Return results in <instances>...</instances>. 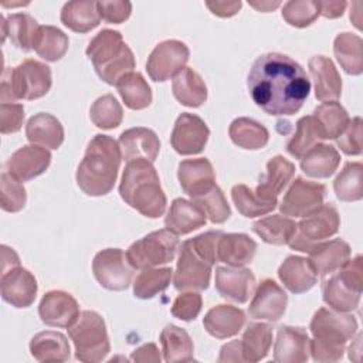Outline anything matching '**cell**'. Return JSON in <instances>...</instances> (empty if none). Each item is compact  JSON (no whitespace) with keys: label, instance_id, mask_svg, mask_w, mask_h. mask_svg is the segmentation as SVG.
<instances>
[{"label":"cell","instance_id":"6da1fadb","mask_svg":"<svg viewBox=\"0 0 363 363\" xmlns=\"http://www.w3.org/2000/svg\"><path fill=\"white\" fill-rule=\"evenodd\" d=\"M248 92L265 113L274 116L296 113L311 91L302 65L281 52L259 55L247 77Z\"/></svg>","mask_w":363,"mask_h":363},{"label":"cell","instance_id":"7a4b0ae2","mask_svg":"<svg viewBox=\"0 0 363 363\" xmlns=\"http://www.w3.org/2000/svg\"><path fill=\"white\" fill-rule=\"evenodd\" d=\"M121 159V147L113 138L102 133L95 135L89 140L84 159L77 169L78 187L92 197L111 193L118 177Z\"/></svg>","mask_w":363,"mask_h":363},{"label":"cell","instance_id":"3957f363","mask_svg":"<svg viewBox=\"0 0 363 363\" xmlns=\"http://www.w3.org/2000/svg\"><path fill=\"white\" fill-rule=\"evenodd\" d=\"M119 194L128 206L147 218H159L164 214L167 199L155 166L146 159L126 162Z\"/></svg>","mask_w":363,"mask_h":363},{"label":"cell","instance_id":"277c9868","mask_svg":"<svg viewBox=\"0 0 363 363\" xmlns=\"http://www.w3.org/2000/svg\"><path fill=\"white\" fill-rule=\"evenodd\" d=\"M223 231H207L186 240L179 247L173 278L177 291H204L208 288L211 268L217 261V242Z\"/></svg>","mask_w":363,"mask_h":363},{"label":"cell","instance_id":"5b68a950","mask_svg":"<svg viewBox=\"0 0 363 363\" xmlns=\"http://www.w3.org/2000/svg\"><path fill=\"white\" fill-rule=\"evenodd\" d=\"M86 57L91 60L98 77L115 85L126 75L133 72L136 61L132 50L116 30L105 28L99 31L86 47Z\"/></svg>","mask_w":363,"mask_h":363},{"label":"cell","instance_id":"8992f818","mask_svg":"<svg viewBox=\"0 0 363 363\" xmlns=\"http://www.w3.org/2000/svg\"><path fill=\"white\" fill-rule=\"evenodd\" d=\"M52 84L51 69L47 64L27 58L14 68H6L1 75V104L17 99H38L44 96Z\"/></svg>","mask_w":363,"mask_h":363},{"label":"cell","instance_id":"52a82bcc","mask_svg":"<svg viewBox=\"0 0 363 363\" xmlns=\"http://www.w3.org/2000/svg\"><path fill=\"white\" fill-rule=\"evenodd\" d=\"M363 291L362 257L356 255L322 284L323 302L333 311L352 312L359 306Z\"/></svg>","mask_w":363,"mask_h":363},{"label":"cell","instance_id":"ba28073f","mask_svg":"<svg viewBox=\"0 0 363 363\" xmlns=\"http://www.w3.org/2000/svg\"><path fill=\"white\" fill-rule=\"evenodd\" d=\"M68 336L79 362L98 363L111 352L105 320L95 311H82L75 323L68 328Z\"/></svg>","mask_w":363,"mask_h":363},{"label":"cell","instance_id":"9c48e42d","mask_svg":"<svg viewBox=\"0 0 363 363\" xmlns=\"http://www.w3.org/2000/svg\"><path fill=\"white\" fill-rule=\"evenodd\" d=\"M180 247L177 234L167 228H162L130 244L126 251L129 264L136 269L155 268L169 264L174 259Z\"/></svg>","mask_w":363,"mask_h":363},{"label":"cell","instance_id":"30bf717a","mask_svg":"<svg viewBox=\"0 0 363 363\" xmlns=\"http://www.w3.org/2000/svg\"><path fill=\"white\" fill-rule=\"evenodd\" d=\"M340 225V217L335 206L322 204L296 224V233L288 242L292 250L309 252L316 244L335 235Z\"/></svg>","mask_w":363,"mask_h":363},{"label":"cell","instance_id":"8fae6325","mask_svg":"<svg viewBox=\"0 0 363 363\" xmlns=\"http://www.w3.org/2000/svg\"><path fill=\"white\" fill-rule=\"evenodd\" d=\"M133 267L121 248H106L99 251L92 261L95 279L108 291L126 289L133 277Z\"/></svg>","mask_w":363,"mask_h":363},{"label":"cell","instance_id":"7c38bea8","mask_svg":"<svg viewBox=\"0 0 363 363\" xmlns=\"http://www.w3.org/2000/svg\"><path fill=\"white\" fill-rule=\"evenodd\" d=\"M309 329L313 339L326 343L346 345L357 332V320L349 312L319 308L312 316Z\"/></svg>","mask_w":363,"mask_h":363},{"label":"cell","instance_id":"4fadbf2b","mask_svg":"<svg viewBox=\"0 0 363 363\" xmlns=\"http://www.w3.org/2000/svg\"><path fill=\"white\" fill-rule=\"evenodd\" d=\"M190 57L189 47L179 40L159 43L146 61V71L155 82H164L176 77Z\"/></svg>","mask_w":363,"mask_h":363},{"label":"cell","instance_id":"5bb4252c","mask_svg":"<svg viewBox=\"0 0 363 363\" xmlns=\"http://www.w3.org/2000/svg\"><path fill=\"white\" fill-rule=\"evenodd\" d=\"M326 187L316 182L296 177L279 204V210L284 216L305 217L319 208L323 204Z\"/></svg>","mask_w":363,"mask_h":363},{"label":"cell","instance_id":"9a60e30c","mask_svg":"<svg viewBox=\"0 0 363 363\" xmlns=\"http://www.w3.org/2000/svg\"><path fill=\"white\" fill-rule=\"evenodd\" d=\"M208 136L210 129L200 116L183 112L174 122L170 143L179 155H197L203 152Z\"/></svg>","mask_w":363,"mask_h":363},{"label":"cell","instance_id":"2e32d148","mask_svg":"<svg viewBox=\"0 0 363 363\" xmlns=\"http://www.w3.org/2000/svg\"><path fill=\"white\" fill-rule=\"evenodd\" d=\"M288 303V295L285 291L269 278L262 279L254 294L248 306V313L252 319H261L268 322L279 320Z\"/></svg>","mask_w":363,"mask_h":363},{"label":"cell","instance_id":"e0dca14e","mask_svg":"<svg viewBox=\"0 0 363 363\" xmlns=\"http://www.w3.org/2000/svg\"><path fill=\"white\" fill-rule=\"evenodd\" d=\"M38 315L43 323L54 328H69L79 316V305L77 299L60 289L48 291L40 301Z\"/></svg>","mask_w":363,"mask_h":363},{"label":"cell","instance_id":"ac0fdd59","mask_svg":"<svg viewBox=\"0 0 363 363\" xmlns=\"http://www.w3.org/2000/svg\"><path fill=\"white\" fill-rule=\"evenodd\" d=\"M37 291L38 285L35 277L20 265L1 274V298L14 308H28L34 302Z\"/></svg>","mask_w":363,"mask_h":363},{"label":"cell","instance_id":"d6986e66","mask_svg":"<svg viewBox=\"0 0 363 363\" xmlns=\"http://www.w3.org/2000/svg\"><path fill=\"white\" fill-rule=\"evenodd\" d=\"M51 163V153L38 145L17 149L6 162V172L18 182H28L43 174Z\"/></svg>","mask_w":363,"mask_h":363},{"label":"cell","instance_id":"ffe728a7","mask_svg":"<svg viewBox=\"0 0 363 363\" xmlns=\"http://www.w3.org/2000/svg\"><path fill=\"white\" fill-rule=\"evenodd\" d=\"M214 282L224 299L237 303H245L255 288L254 274L242 267H217Z\"/></svg>","mask_w":363,"mask_h":363},{"label":"cell","instance_id":"44dd1931","mask_svg":"<svg viewBox=\"0 0 363 363\" xmlns=\"http://www.w3.org/2000/svg\"><path fill=\"white\" fill-rule=\"evenodd\" d=\"M177 179L182 190L191 197V200L207 193L216 186V173L213 164L206 157L186 159L179 163Z\"/></svg>","mask_w":363,"mask_h":363},{"label":"cell","instance_id":"7402d4cb","mask_svg":"<svg viewBox=\"0 0 363 363\" xmlns=\"http://www.w3.org/2000/svg\"><path fill=\"white\" fill-rule=\"evenodd\" d=\"M309 336L303 328L284 325L274 343V360L278 363H303L309 359Z\"/></svg>","mask_w":363,"mask_h":363},{"label":"cell","instance_id":"603a6c76","mask_svg":"<svg viewBox=\"0 0 363 363\" xmlns=\"http://www.w3.org/2000/svg\"><path fill=\"white\" fill-rule=\"evenodd\" d=\"M118 143L122 157L126 162L135 159H146L153 163L160 150V140L157 135L152 129L142 126L123 130Z\"/></svg>","mask_w":363,"mask_h":363},{"label":"cell","instance_id":"cb8c5ba5","mask_svg":"<svg viewBox=\"0 0 363 363\" xmlns=\"http://www.w3.org/2000/svg\"><path fill=\"white\" fill-rule=\"evenodd\" d=\"M309 74L313 79L318 101H337L342 94V78L333 61L325 55H313L309 62Z\"/></svg>","mask_w":363,"mask_h":363},{"label":"cell","instance_id":"d4e9b609","mask_svg":"<svg viewBox=\"0 0 363 363\" xmlns=\"http://www.w3.org/2000/svg\"><path fill=\"white\" fill-rule=\"evenodd\" d=\"M308 254L316 275L325 277L333 274L350 259V245L342 238H335L316 244Z\"/></svg>","mask_w":363,"mask_h":363},{"label":"cell","instance_id":"484cf974","mask_svg":"<svg viewBox=\"0 0 363 363\" xmlns=\"http://www.w3.org/2000/svg\"><path fill=\"white\" fill-rule=\"evenodd\" d=\"M245 325V313L233 305L213 306L203 318V326L216 339L235 336Z\"/></svg>","mask_w":363,"mask_h":363},{"label":"cell","instance_id":"4316f807","mask_svg":"<svg viewBox=\"0 0 363 363\" xmlns=\"http://www.w3.org/2000/svg\"><path fill=\"white\" fill-rule=\"evenodd\" d=\"M257 247V242L244 233H223L217 242V261L228 267H244L252 261Z\"/></svg>","mask_w":363,"mask_h":363},{"label":"cell","instance_id":"83f0119b","mask_svg":"<svg viewBox=\"0 0 363 363\" xmlns=\"http://www.w3.org/2000/svg\"><path fill=\"white\" fill-rule=\"evenodd\" d=\"M206 213L194 201L174 199L164 217V227L177 235L189 234L206 224Z\"/></svg>","mask_w":363,"mask_h":363},{"label":"cell","instance_id":"f1b7e54d","mask_svg":"<svg viewBox=\"0 0 363 363\" xmlns=\"http://www.w3.org/2000/svg\"><path fill=\"white\" fill-rule=\"evenodd\" d=\"M278 278L292 294H303L315 286L318 275L308 258L289 255L278 268Z\"/></svg>","mask_w":363,"mask_h":363},{"label":"cell","instance_id":"f546056e","mask_svg":"<svg viewBox=\"0 0 363 363\" xmlns=\"http://www.w3.org/2000/svg\"><path fill=\"white\" fill-rule=\"evenodd\" d=\"M26 136L33 145L58 149L64 142V128L54 115L38 112L28 119Z\"/></svg>","mask_w":363,"mask_h":363},{"label":"cell","instance_id":"4dcf8cb0","mask_svg":"<svg viewBox=\"0 0 363 363\" xmlns=\"http://www.w3.org/2000/svg\"><path fill=\"white\" fill-rule=\"evenodd\" d=\"M31 356L41 363H61L69 359V343L67 337L57 330L38 332L30 340Z\"/></svg>","mask_w":363,"mask_h":363},{"label":"cell","instance_id":"1f68e13d","mask_svg":"<svg viewBox=\"0 0 363 363\" xmlns=\"http://www.w3.org/2000/svg\"><path fill=\"white\" fill-rule=\"evenodd\" d=\"M174 98L184 106L199 108L207 101V86L199 72L184 67L172 82Z\"/></svg>","mask_w":363,"mask_h":363},{"label":"cell","instance_id":"d6a6232c","mask_svg":"<svg viewBox=\"0 0 363 363\" xmlns=\"http://www.w3.org/2000/svg\"><path fill=\"white\" fill-rule=\"evenodd\" d=\"M339 163L340 155L335 146L318 143L301 159V169L309 177L328 179L336 172Z\"/></svg>","mask_w":363,"mask_h":363},{"label":"cell","instance_id":"836d02e7","mask_svg":"<svg viewBox=\"0 0 363 363\" xmlns=\"http://www.w3.org/2000/svg\"><path fill=\"white\" fill-rule=\"evenodd\" d=\"M163 359L167 363L194 360V346L190 335L176 325H167L160 333Z\"/></svg>","mask_w":363,"mask_h":363},{"label":"cell","instance_id":"e575fe53","mask_svg":"<svg viewBox=\"0 0 363 363\" xmlns=\"http://www.w3.org/2000/svg\"><path fill=\"white\" fill-rule=\"evenodd\" d=\"M230 139L234 145L248 150H258L269 140L268 129L251 118H235L228 128Z\"/></svg>","mask_w":363,"mask_h":363},{"label":"cell","instance_id":"d590c367","mask_svg":"<svg viewBox=\"0 0 363 363\" xmlns=\"http://www.w3.org/2000/svg\"><path fill=\"white\" fill-rule=\"evenodd\" d=\"M295 174V164L284 156H274L267 163V172L261 177L255 190L264 196L277 199Z\"/></svg>","mask_w":363,"mask_h":363},{"label":"cell","instance_id":"8d00e7d4","mask_svg":"<svg viewBox=\"0 0 363 363\" xmlns=\"http://www.w3.org/2000/svg\"><path fill=\"white\" fill-rule=\"evenodd\" d=\"M231 200L238 213L248 218L268 214L277 207V199L264 196L258 190H252L245 184L233 186Z\"/></svg>","mask_w":363,"mask_h":363},{"label":"cell","instance_id":"74e56055","mask_svg":"<svg viewBox=\"0 0 363 363\" xmlns=\"http://www.w3.org/2000/svg\"><path fill=\"white\" fill-rule=\"evenodd\" d=\"M363 41L353 33H340L333 41V52L345 72L360 75L363 72Z\"/></svg>","mask_w":363,"mask_h":363},{"label":"cell","instance_id":"f35d334b","mask_svg":"<svg viewBox=\"0 0 363 363\" xmlns=\"http://www.w3.org/2000/svg\"><path fill=\"white\" fill-rule=\"evenodd\" d=\"M60 18L65 27L75 33H88L101 21L96 1H68L62 7Z\"/></svg>","mask_w":363,"mask_h":363},{"label":"cell","instance_id":"ab89813d","mask_svg":"<svg viewBox=\"0 0 363 363\" xmlns=\"http://www.w3.org/2000/svg\"><path fill=\"white\" fill-rule=\"evenodd\" d=\"M244 362H259L267 357L272 345V329L267 323H250L240 340Z\"/></svg>","mask_w":363,"mask_h":363},{"label":"cell","instance_id":"60d3db41","mask_svg":"<svg viewBox=\"0 0 363 363\" xmlns=\"http://www.w3.org/2000/svg\"><path fill=\"white\" fill-rule=\"evenodd\" d=\"M1 27H3V41L6 35L10 37L11 43L23 50L30 51L33 50L34 38L38 31V23L27 13H14L10 14L7 18L1 17Z\"/></svg>","mask_w":363,"mask_h":363},{"label":"cell","instance_id":"b9f144b4","mask_svg":"<svg viewBox=\"0 0 363 363\" xmlns=\"http://www.w3.org/2000/svg\"><path fill=\"white\" fill-rule=\"evenodd\" d=\"M252 231L267 244H288L296 233V223L281 214L267 216L252 224Z\"/></svg>","mask_w":363,"mask_h":363},{"label":"cell","instance_id":"7bdbcfd3","mask_svg":"<svg viewBox=\"0 0 363 363\" xmlns=\"http://www.w3.org/2000/svg\"><path fill=\"white\" fill-rule=\"evenodd\" d=\"M69 45L67 34L54 26H40L34 38L33 50L45 61L61 60Z\"/></svg>","mask_w":363,"mask_h":363},{"label":"cell","instance_id":"ee69618b","mask_svg":"<svg viewBox=\"0 0 363 363\" xmlns=\"http://www.w3.org/2000/svg\"><path fill=\"white\" fill-rule=\"evenodd\" d=\"M313 118L318 122L323 139H336L350 121L347 111L337 101L323 102L316 106Z\"/></svg>","mask_w":363,"mask_h":363},{"label":"cell","instance_id":"f6af8a7d","mask_svg":"<svg viewBox=\"0 0 363 363\" xmlns=\"http://www.w3.org/2000/svg\"><path fill=\"white\" fill-rule=\"evenodd\" d=\"M118 92L129 109L140 111L150 105L152 91L140 72L126 74L118 84Z\"/></svg>","mask_w":363,"mask_h":363},{"label":"cell","instance_id":"bcb514c9","mask_svg":"<svg viewBox=\"0 0 363 363\" xmlns=\"http://www.w3.org/2000/svg\"><path fill=\"white\" fill-rule=\"evenodd\" d=\"M320 140H323V136L313 115L302 116L296 122L294 136L286 143V152L295 159H302Z\"/></svg>","mask_w":363,"mask_h":363},{"label":"cell","instance_id":"7dc6e473","mask_svg":"<svg viewBox=\"0 0 363 363\" xmlns=\"http://www.w3.org/2000/svg\"><path fill=\"white\" fill-rule=\"evenodd\" d=\"M363 166L360 162H347L333 182L336 197L342 201H357L363 197Z\"/></svg>","mask_w":363,"mask_h":363},{"label":"cell","instance_id":"c3c4849f","mask_svg":"<svg viewBox=\"0 0 363 363\" xmlns=\"http://www.w3.org/2000/svg\"><path fill=\"white\" fill-rule=\"evenodd\" d=\"M172 268H145L135 278L133 295L139 299H152L163 292L172 279Z\"/></svg>","mask_w":363,"mask_h":363},{"label":"cell","instance_id":"681fc988","mask_svg":"<svg viewBox=\"0 0 363 363\" xmlns=\"http://www.w3.org/2000/svg\"><path fill=\"white\" fill-rule=\"evenodd\" d=\"M89 118L99 129H115L121 125L123 111L116 98L111 94L102 95L89 108Z\"/></svg>","mask_w":363,"mask_h":363},{"label":"cell","instance_id":"f907efd6","mask_svg":"<svg viewBox=\"0 0 363 363\" xmlns=\"http://www.w3.org/2000/svg\"><path fill=\"white\" fill-rule=\"evenodd\" d=\"M282 18L292 27L303 28L311 26L320 14L316 0H291L282 7Z\"/></svg>","mask_w":363,"mask_h":363},{"label":"cell","instance_id":"816d5d0a","mask_svg":"<svg viewBox=\"0 0 363 363\" xmlns=\"http://www.w3.org/2000/svg\"><path fill=\"white\" fill-rule=\"evenodd\" d=\"M193 201L203 208L206 216L214 224H221L227 221L231 216V208L227 203V199L224 197V193L217 184L213 186L207 193L194 199Z\"/></svg>","mask_w":363,"mask_h":363},{"label":"cell","instance_id":"f5cc1de1","mask_svg":"<svg viewBox=\"0 0 363 363\" xmlns=\"http://www.w3.org/2000/svg\"><path fill=\"white\" fill-rule=\"evenodd\" d=\"M0 187H1V193H0L1 208L7 213L20 211L27 201V193L21 182L16 180L7 172H3L0 176Z\"/></svg>","mask_w":363,"mask_h":363},{"label":"cell","instance_id":"db71d44e","mask_svg":"<svg viewBox=\"0 0 363 363\" xmlns=\"http://www.w3.org/2000/svg\"><path fill=\"white\" fill-rule=\"evenodd\" d=\"M362 118L356 116L349 121L345 130L336 138V143L340 150L347 156H359L362 153V138H363V128H362Z\"/></svg>","mask_w":363,"mask_h":363},{"label":"cell","instance_id":"11a10c76","mask_svg":"<svg viewBox=\"0 0 363 363\" xmlns=\"http://www.w3.org/2000/svg\"><path fill=\"white\" fill-rule=\"evenodd\" d=\"M203 306V299L201 295L197 292H183L176 296L172 305V315L180 320L190 322L194 320Z\"/></svg>","mask_w":363,"mask_h":363},{"label":"cell","instance_id":"9f6ffc18","mask_svg":"<svg viewBox=\"0 0 363 363\" xmlns=\"http://www.w3.org/2000/svg\"><path fill=\"white\" fill-rule=\"evenodd\" d=\"M96 7L101 18L111 24H121L126 21L132 13V3L123 0L96 1Z\"/></svg>","mask_w":363,"mask_h":363},{"label":"cell","instance_id":"6f0895ef","mask_svg":"<svg viewBox=\"0 0 363 363\" xmlns=\"http://www.w3.org/2000/svg\"><path fill=\"white\" fill-rule=\"evenodd\" d=\"M24 121V108L20 104L6 102L0 105V132L3 135L16 133L21 129Z\"/></svg>","mask_w":363,"mask_h":363},{"label":"cell","instance_id":"680465c9","mask_svg":"<svg viewBox=\"0 0 363 363\" xmlns=\"http://www.w3.org/2000/svg\"><path fill=\"white\" fill-rule=\"evenodd\" d=\"M346 345H335L312 339L309 342V352L315 362H339L343 357Z\"/></svg>","mask_w":363,"mask_h":363},{"label":"cell","instance_id":"91938a15","mask_svg":"<svg viewBox=\"0 0 363 363\" xmlns=\"http://www.w3.org/2000/svg\"><path fill=\"white\" fill-rule=\"evenodd\" d=\"M206 6L218 17H231L241 9V1H206Z\"/></svg>","mask_w":363,"mask_h":363},{"label":"cell","instance_id":"94428289","mask_svg":"<svg viewBox=\"0 0 363 363\" xmlns=\"http://www.w3.org/2000/svg\"><path fill=\"white\" fill-rule=\"evenodd\" d=\"M130 360L133 362H155L159 363L160 362V354H159V349L155 343H146L138 349H135L132 352Z\"/></svg>","mask_w":363,"mask_h":363},{"label":"cell","instance_id":"6125c7cd","mask_svg":"<svg viewBox=\"0 0 363 363\" xmlns=\"http://www.w3.org/2000/svg\"><path fill=\"white\" fill-rule=\"evenodd\" d=\"M347 3L339 0H329V1H319V11L326 18H337L346 10Z\"/></svg>","mask_w":363,"mask_h":363},{"label":"cell","instance_id":"be15d7a7","mask_svg":"<svg viewBox=\"0 0 363 363\" xmlns=\"http://www.w3.org/2000/svg\"><path fill=\"white\" fill-rule=\"evenodd\" d=\"M218 362H244L240 340H233L224 345L220 350Z\"/></svg>","mask_w":363,"mask_h":363},{"label":"cell","instance_id":"e7e4bbea","mask_svg":"<svg viewBox=\"0 0 363 363\" xmlns=\"http://www.w3.org/2000/svg\"><path fill=\"white\" fill-rule=\"evenodd\" d=\"M18 265H20V259L16 251L7 245H1V274Z\"/></svg>","mask_w":363,"mask_h":363},{"label":"cell","instance_id":"03108f58","mask_svg":"<svg viewBox=\"0 0 363 363\" xmlns=\"http://www.w3.org/2000/svg\"><path fill=\"white\" fill-rule=\"evenodd\" d=\"M248 4L254 9H257L258 11H264V13H268V11H272L275 10L277 7L281 6V1H248Z\"/></svg>","mask_w":363,"mask_h":363}]
</instances>
